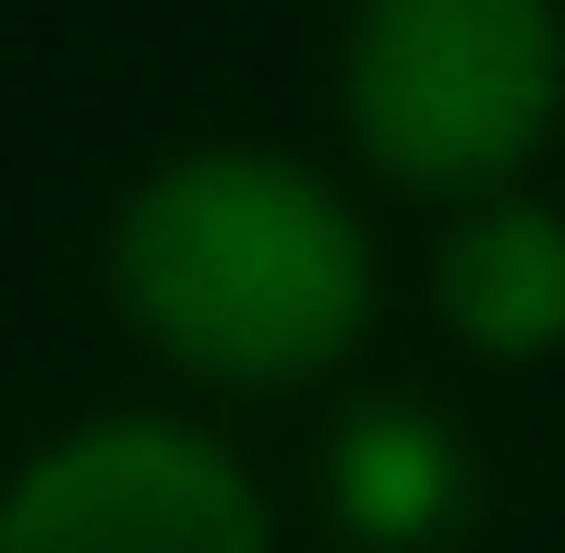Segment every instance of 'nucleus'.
Masks as SVG:
<instances>
[{"mask_svg":"<svg viewBox=\"0 0 565 553\" xmlns=\"http://www.w3.org/2000/svg\"><path fill=\"white\" fill-rule=\"evenodd\" d=\"M109 289L132 337L205 385H313L373 326V228L301 157L193 145L132 181Z\"/></svg>","mask_w":565,"mask_h":553,"instance_id":"nucleus-1","label":"nucleus"},{"mask_svg":"<svg viewBox=\"0 0 565 553\" xmlns=\"http://www.w3.org/2000/svg\"><path fill=\"white\" fill-rule=\"evenodd\" d=\"M338 109L409 193H518L565 109V0H349Z\"/></svg>","mask_w":565,"mask_h":553,"instance_id":"nucleus-2","label":"nucleus"},{"mask_svg":"<svg viewBox=\"0 0 565 553\" xmlns=\"http://www.w3.org/2000/svg\"><path fill=\"white\" fill-rule=\"evenodd\" d=\"M0 553H277L253 469L193 422H85L0 493Z\"/></svg>","mask_w":565,"mask_h":553,"instance_id":"nucleus-3","label":"nucleus"},{"mask_svg":"<svg viewBox=\"0 0 565 553\" xmlns=\"http://www.w3.org/2000/svg\"><path fill=\"white\" fill-rule=\"evenodd\" d=\"M326 493L338 530L373 553H434L469 518V445L422 410V397H361L326 434Z\"/></svg>","mask_w":565,"mask_h":553,"instance_id":"nucleus-5","label":"nucleus"},{"mask_svg":"<svg viewBox=\"0 0 565 553\" xmlns=\"http://www.w3.org/2000/svg\"><path fill=\"white\" fill-rule=\"evenodd\" d=\"M434 301L469 349L493 361H542L565 337V217L542 193H481L434 241Z\"/></svg>","mask_w":565,"mask_h":553,"instance_id":"nucleus-4","label":"nucleus"}]
</instances>
